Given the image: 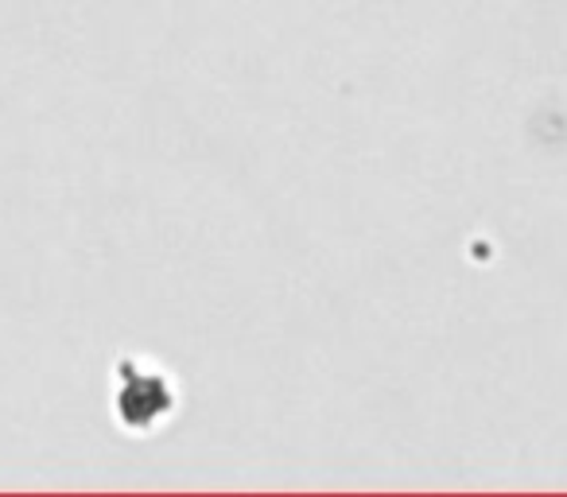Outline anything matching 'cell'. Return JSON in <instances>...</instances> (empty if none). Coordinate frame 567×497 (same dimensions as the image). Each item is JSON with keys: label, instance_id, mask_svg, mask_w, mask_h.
Segmentation results:
<instances>
[{"label": "cell", "instance_id": "6da1fadb", "mask_svg": "<svg viewBox=\"0 0 567 497\" xmlns=\"http://www.w3.org/2000/svg\"><path fill=\"white\" fill-rule=\"evenodd\" d=\"M121 420L128 427H148L172 408V393H167V381L156 373H133L128 370V385L121 389Z\"/></svg>", "mask_w": 567, "mask_h": 497}]
</instances>
